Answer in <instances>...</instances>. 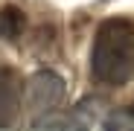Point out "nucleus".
I'll list each match as a JSON object with an SVG mask.
<instances>
[{
	"instance_id": "obj_4",
	"label": "nucleus",
	"mask_w": 134,
	"mask_h": 131,
	"mask_svg": "<svg viewBox=\"0 0 134 131\" xmlns=\"http://www.w3.org/2000/svg\"><path fill=\"white\" fill-rule=\"evenodd\" d=\"M29 131H82L76 114H64V111H50V114H41L35 117Z\"/></svg>"
},
{
	"instance_id": "obj_2",
	"label": "nucleus",
	"mask_w": 134,
	"mask_h": 131,
	"mask_svg": "<svg viewBox=\"0 0 134 131\" xmlns=\"http://www.w3.org/2000/svg\"><path fill=\"white\" fill-rule=\"evenodd\" d=\"M64 93H67L64 79L50 67H41L24 82V111H29L32 117L58 111V105L64 102Z\"/></svg>"
},
{
	"instance_id": "obj_3",
	"label": "nucleus",
	"mask_w": 134,
	"mask_h": 131,
	"mask_svg": "<svg viewBox=\"0 0 134 131\" xmlns=\"http://www.w3.org/2000/svg\"><path fill=\"white\" fill-rule=\"evenodd\" d=\"M24 111V82L12 70H0V131H9Z\"/></svg>"
},
{
	"instance_id": "obj_1",
	"label": "nucleus",
	"mask_w": 134,
	"mask_h": 131,
	"mask_svg": "<svg viewBox=\"0 0 134 131\" xmlns=\"http://www.w3.org/2000/svg\"><path fill=\"white\" fill-rule=\"evenodd\" d=\"M91 76L99 84L122 87L134 79V24L108 18L96 26L91 44Z\"/></svg>"
},
{
	"instance_id": "obj_5",
	"label": "nucleus",
	"mask_w": 134,
	"mask_h": 131,
	"mask_svg": "<svg viewBox=\"0 0 134 131\" xmlns=\"http://www.w3.org/2000/svg\"><path fill=\"white\" fill-rule=\"evenodd\" d=\"M24 15H20L15 6H6L0 9V38H18L24 32Z\"/></svg>"
}]
</instances>
